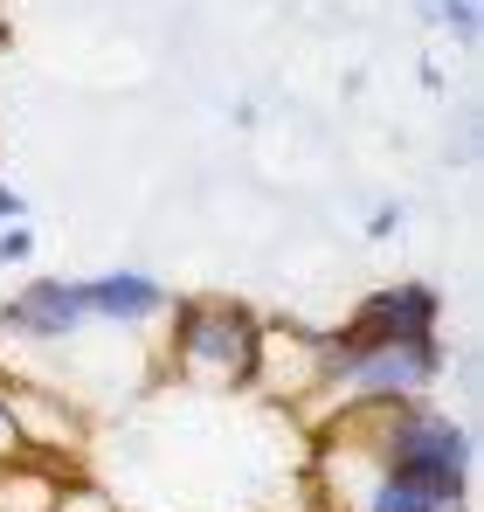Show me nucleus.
<instances>
[{
  "label": "nucleus",
  "instance_id": "f03ea898",
  "mask_svg": "<svg viewBox=\"0 0 484 512\" xmlns=\"http://www.w3.org/2000/svg\"><path fill=\"white\" fill-rule=\"evenodd\" d=\"M263 360V312L229 291H173L160 319V374L187 388H256Z\"/></svg>",
  "mask_w": 484,
  "mask_h": 512
},
{
  "label": "nucleus",
  "instance_id": "4468645a",
  "mask_svg": "<svg viewBox=\"0 0 484 512\" xmlns=\"http://www.w3.org/2000/svg\"><path fill=\"white\" fill-rule=\"evenodd\" d=\"M0 381H7V367H0ZM14 457V423H7V395H0V464Z\"/></svg>",
  "mask_w": 484,
  "mask_h": 512
},
{
  "label": "nucleus",
  "instance_id": "f8f14e48",
  "mask_svg": "<svg viewBox=\"0 0 484 512\" xmlns=\"http://www.w3.org/2000/svg\"><path fill=\"white\" fill-rule=\"evenodd\" d=\"M28 263H35V229L28 222L0 229V270H28Z\"/></svg>",
  "mask_w": 484,
  "mask_h": 512
},
{
  "label": "nucleus",
  "instance_id": "9d476101",
  "mask_svg": "<svg viewBox=\"0 0 484 512\" xmlns=\"http://www.w3.org/2000/svg\"><path fill=\"white\" fill-rule=\"evenodd\" d=\"M56 512H118V499H111L104 485H90V478H70L63 499H56Z\"/></svg>",
  "mask_w": 484,
  "mask_h": 512
},
{
  "label": "nucleus",
  "instance_id": "0eeeda50",
  "mask_svg": "<svg viewBox=\"0 0 484 512\" xmlns=\"http://www.w3.org/2000/svg\"><path fill=\"white\" fill-rule=\"evenodd\" d=\"M83 305H90V326H104V333H160L173 291H166L153 270L118 263V270L83 277Z\"/></svg>",
  "mask_w": 484,
  "mask_h": 512
},
{
  "label": "nucleus",
  "instance_id": "7ed1b4c3",
  "mask_svg": "<svg viewBox=\"0 0 484 512\" xmlns=\"http://www.w3.org/2000/svg\"><path fill=\"white\" fill-rule=\"evenodd\" d=\"M332 429H346L381 471L402 478H429L450 492H471L478 478V436L464 416H450L443 402H402V409H353V416H325ZM319 429V423H312Z\"/></svg>",
  "mask_w": 484,
  "mask_h": 512
},
{
  "label": "nucleus",
  "instance_id": "2eb2a0df",
  "mask_svg": "<svg viewBox=\"0 0 484 512\" xmlns=\"http://www.w3.org/2000/svg\"><path fill=\"white\" fill-rule=\"evenodd\" d=\"M0 42H7V28H0Z\"/></svg>",
  "mask_w": 484,
  "mask_h": 512
},
{
  "label": "nucleus",
  "instance_id": "39448f33",
  "mask_svg": "<svg viewBox=\"0 0 484 512\" xmlns=\"http://www.w3.org/2000/svg\"><path fill=\"white\" fill-rule=\"evenodd\" d=\"M90 333V305H83V277H56V270H35L21 277L7 298H0V346H70Z\"/></svg>",
  "mask_w": 484,
  "mask_h": 512
},
{
  "label": "nucleus",
  "instance_id": "6e6552de",
  "mask_svg": "<svg viewBox=\"0 0 484 512\" xmlns=\"http://www.w3.org/2000/svg\"><path fill=\"white\" fill-rule=\"evenodd\" d=\"M77 478V464H49V457H7L0 464V512H56L63 485Z\"/></svg>",
  "mask_w": 484,
  "mask_h": 512
},
{
  "label": "nucleus",
  "instance_id": "1a4fd4ad",
  "mask_svg": "<svg viewBox=\"0 0 484 512\" xmlns=\"http://www.w3.org/2000/svg\"><path fill=\"white\" fill-rule=\"evenodd\" d=\"M422 21H436L457 49H478V35H484L478 0H422Z\"/></svg>",
  "mask_w": 484,
  "mask_h": 512
},
{
  "label": "nucleus",
  "instance_id": "20e7f679",
  "mask_svg": "<svg viewBox=\"0 0 484 512\" xmlns=\"http://www.w3.org/2000/svg\"><path fill=\"white\" fill-rule=\"evenodd\" d=\"M0 395H7V423H14V450H21V457H49V464H77L83 457L90 416H83V402L63 381L7 374Z\"/></svg>",
  "mask_w": 484,
  "mask_h": 512
},
{
  "label": "nucleus",
  "instance_id": "9b49d317",
  "mask_svg": "<svg viewBox=\"0 0 484 512\" xmlns=\"http://www.w3.org/2000/svg\"><path fill=\"white\" fill-rule=\"evenodd\" d=\"M402 222H408V201H402V194H395V201H374V208H367V243L402 236Z\"/></svg>",
  "mask_w": 484,
  "mask_h": 512
},
{
  "label": "nucleus",
  "instance_id": "ddd939ff",
  "mask_svg": "<svg viewBox=\"0 0 484 512\" xmlns=\"http://www.w3.org/2000/svg\"><path fill=\"white\" fill-rule=\"evenodd\" d=\"M14 222H28V194L0 173V229H14Z\"/></svg>",
  "mask_w": 484,
  "mask_h": 512
},
{
  "label": "nucleus",
  "instance_id": "423d86ee",
  "mask_svg": "<svg viewBox=\"0 0 484 512\" xmlns=\"http://www.w3.org/2000/svg\"><path fill=\"white\" fill-rule=\"evenodd\" d=\"M346 340H443V291L422 284V277H395V284H374L346 326Z\"/></svg>",
  "mask_w": 484,
  "mask_h": 512
},
{
  "label": "nucleus",
  "instance_id": "f257e3e1",
  "mask_svg": "<svg viewBox=\"0 0 484 512\" xmlns=\"http://www.w3.org/2000/svg\"><path fill=\"white\" fill-rule=\"evenodd\" d=\"M443 374H450V340H346L339 326H325L319 388H312L305 423L353 416V409H402V402H429Z\"/></svg>",
  "mask_w": 484,
  "mask_h": 512
}]
</instances>
